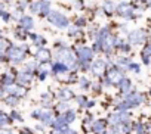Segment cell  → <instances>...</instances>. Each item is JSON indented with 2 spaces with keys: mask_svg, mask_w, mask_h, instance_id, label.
Returning a JSON list of instances; mask_svg holds the SVG:
<instances>
[{
  "mask_svg": "<svg viewBox=\"0 0 151 134\" xmlns=\"http://www.w3.org/2000/svg\"><path fill=\"white\" fill-rule=\"evenodd\" d=\"M56 60L58 62H61V63H64L67 68H74L76 66V56L73 55V52L67 47V46H64V47H58V50H56Z\"/></svg>",
  "mask_w": 151,
  "mask_h": 134,
  "instance_id": "1",
  "label": "cell"
},
{
  "mask_svg": "<svg viewBox=\"0 0 151 134\" xmlns=\"http://www.w3.org/2000/svg\"><path fill=\"white\" fill-rule=\"evenodd\" d=\"M46 18H47V21H49L53 27H56V28H59V30H65V28H68V27L71 25L68 16L64 15L62 12H59V11H50V13H49Z\"/></svg>",
  "mask_w": 151,
  "mask_h": 134,
  "instance_id": "2",
  "label": "cell"
},
{
  "mask_svg": "<svg viewBox=\"0 0 151 134\" xmlns=\"http://www.w3.org/2000/svg\"><path fill=\"white\" fill-rule=\"evenodd\" d=\"M150 37V34L147 33V30L144 28H136V30H132L129 31L127 34V41L133 46H139L142 43H145V40Z\"/></svg>",
  "mask_w": 151,
  "mask_h": 134,
  "instance_id": "3",
  "label": "cell"
},
{
  "mask_svg": "<svg viewBox=\"0 0 151 134\" xmlns=\"http://www.w3.org/2000/svg\"><path fill=\"white\" fill-rule=\"evenodd\" d=\"M135 5L129 3V2H120L117 3V8H116V15L120 16V18H124V19H132L133 18V13H135Z\"/></svg>",
  "mask_w": 151,
  "mask_h": 134,
  "instance_id": "4",
  "label": "cell"
},
{
  "mask_svg": "<svg viewBox=\"0 0 151 134\" xmlns=\"http://www.w3.org/2000/svg\"><path fill=\"white\" fill-rule=\"evenodd\" d=\"M76 52H77L79 55V59L85 63V65H89L92 62V57H93V50L88 46H79L77 49H76Z\"/></svg>",
  "mask_w": 151,
  "mask_h": 134,
  "instance_id": "5",
  "label": "cell"
},
{
  "mask_svg": "<svg viewBox=\"0 0 151 134\" xmlns=\"http://www.w3.org/2000/svg\"><path fill=\"white\" fill-rule=\"evenodd\" d=\"M105 12V15H113L116 13V8H117V3L114 0H104L102 2V6H101Z\"/></svg>",
  "mask_w": 151,
  "mask_h": 134,
  "instance_id": "6",
  "label": "cell"
},
{
  "mask_svg": "<svg viewBox=\"0 0 151 134\" xmlns=\"http://www.w3.org/2000/svg\"><path fill=\"white\" fill-rule=\"evenodd\" d=\"M34 56H36V59L39 62H49L50 60V52L45 47H39V50L36 52Z\"/></svg>",
  "mask_w": 151,
  "mask_h": 134,
  "instance_id": "7",
  "label": "cell"
},
{
  "mask_svg": "<svg viewBox=\"0 0 151 134\" xmlns=\"http://www.w3.org/2000/svg\"><path fill=\"white\" fill-rule=\"evenodd\" d=\"M19 24H21V28L25 30V31H30L34 28V19L31 16H22L19 19Z\"/></svg>",
  "mask_w": 151,
  "mask_h": 134,
  "instance_id": "8",
  "label": "cell"
},
{
  "mask_svg": "<svg viewBox=\"0 0 151 134\" xmlns=\"http://www.w3.org/2000/svg\"><path fill=\"white\" fill-rule=\"evenodd\" d=\"M50 2L49 0H42V8H40V15L42 16H47L50 13Z\"/></svg>",
  "mask_w": 151,
  "mask_h": 134,
  "instance_id": "9",
  "label": "cell"
},
{
  "mask_svg": "<svg viewBox=\"0 0 151 134\" xmlns=\"http://www.w3.org/2000/svg\"><path fill=\"white\" fill-rule=\"evenodd\" d=\"M67 30H68V37H79L82 34V28H79L77 25H74V24H71Z\"/></svg>",
  "mask_w": 151,
  "mask_h": 134,
  "instance_id": "10",
  "label": "cell"
},
{
  "mask_svg": "<svg viewBox=\"0 0 151 134\" xmlns=\"http://www.w3.org/2000/svg\"><path fill=\"white\" fill-rule=\"evenodd\" d=\"M31 40H33V43H34L37 47H43V46L46 44V40H45V37H43V35L31 34Z\"/></svg>",
  "mask_w": 151,
  "mask_h": 134,
  "instance_id": "11",
  "label": "cell"
},
{
  "mask_svg": "<svg viewBox=\"0 0 151 134\" xmlns=\"http://www.w3.org/2000/svg\"><path fill=\"white\" fill-rule=\"evenodd\" d=\"M73 24L77 25L79 28H85V27H88V18H86L85 15H83V16H77V19H76Z\"/></svg>",
  "mask_w": 151,
  "mask_h": 134,
  "instance_id": "12",
  "label": "cell"
},
{
  "mask_svg": "<svg viewBox=\"0 0 151 134\" xmlns=\"http://www.w3.org/2000/svg\"><path fill=\"white\" fill-rule=\"evenodd\" d=\"M40 8H42V2H34L30 5V9L33 13H40Z\"/></svg>",
  "mask_w": 151,
  "mask_h": 134,
  "instance_id": "13",
  "label": "cell"
},
{
  "mask_svg": "<svg viewBox=\"0 0 151 134\" xmlns=\"http://www.w3.org/2000/svg\"><path fill=\"white\" fill-rule=\"evenodd\" d=\"M85 6H86V5H85V2H83V0H73V8H74V9L82 11Z\"/></svg>",
  "mask_w": 151,
  "mask_h": 134,
  "instance_id": "14",
  "label": "cell"
},
{
  "mask_svg": "<svg viewBox=\"0 0 151 134\" xmlns=\"http://www.w3.org/2000/svg\"><path fill=\"white\" fill-rule=\"evenodd\" d=\"M119 31H120V33H124L126 35L129 34V28L126 27V24H120V27H119Z\"/></svg>",
  "mask_w": 151,
  "mask_h": 134,
  "instance_id": "15",
  "label": "cell"
},
{
  "mask_svg": "<svg viewBox=\"0 0 151 134\" xmlns=\"http://www.w3.org/2000/svg\"><path fill=\"white\" fill-rule=\"evenodd\" d=\"M144 15V9H135V13H133V18H141Z\"/></svg>",
  "mask_w": 151,
  "mask_h": 134,
  "instance_id": "16",
  "label": "cell"
},
{
  "mask_svg": "<svg viewBox=\"0 0 151 134\" xmlns=\"http://www.w3.org/2000/svg\"><path fill=\"white\" fill-rule=\"evenodd\" d=\"M147 6H148V8H151V3H148V5H147Z\"/></svg>",
  "mask_w": 151,
  "mask_h": 134,
  "instance_id": "17",
  "label": "cell"
}]
</instances>
